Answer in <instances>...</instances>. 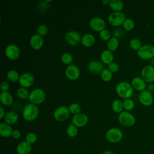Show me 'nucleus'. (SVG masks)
Returning <instances> with one entry per match:
<instances>
[{
  "instance_id": "obj_48",
  "label": "nucleus",
  "mask_w": 154,
  "mask_h": 154,
  "mask_svg": "<svg viewBox=\"0 0 154 154\" xmlns=\"http://www.w3.org/2000/svg\"><path fill=\"white\" fill-rule=\"evenodd\" d=\"M102 154H114V153L113 152L109 151V150H106V151L103 152Z\"/></svg>"
},
{
  "instance_id": "obj_49",
  "label": "nucleus",
  "mask_w": 154,
  "mask_h": 154,
  "mask_svg": "<svg viewBox=\"0 0 154 154\" xmlns=\"http://www.w3.org/2000/svg\"><path fill=\"white\" fill-rule=\"evenodd\" d=\"M46 1L48 2V3H49V2H51L52 1L51 0H46Z\"/></svg>"
},
{
  "instance_id": "obj_25",
  "label": "nucleus",
  "mask_w": 154,
  "mask_h": 154,
  "mask_svg": "<svg viewBox=\"0 0 154 154\" xmlns=\"http://www.w3.org/2000/svg\"><path fill=\"white\" fill-rule=\"evenodd\" d=\"M81 42L85 47H90L94 45L95 37L91 34H85L82 37Z\"/></svg>"
},
{
  "instance_id": "obj_41",
  "label": "nucleus",
  "mask_w": 154,
  "mask_h": 154,
  "mask_svg": "<svg viewBox=\"0 0 154 154\" xmlns=\"http://www.w3.org/2000/svg\"><path fill=\"white\" fill-rule=\"evenodd\" d=\"M38 7L40 11H41L42 12H45V11H46L49 8V4L46 1H41L38 4Z\"/></svg>"
},
{
  "instance_id": "obj_14",
  "label": "nucleus",
  "mask_w": 154,
  "mask_h": 154,
  "mask_svg": "<svg viewBox=\"0 0 154 154\" xmlns=\"http://www.w3.org/2000/svg\"><path fill=\"white\" fill-rule=\"evenodd\" d=\"M66 77L70 80H76L80 76V70L78 66L75 64L67 66L65 70Z\"/></svg>"
},
{
  "instance_id": "obj_24",
  "label": "nucleus",
  "mask_w": 154,
  "mask_h": 154,
  "mask_svg": "<svg viewBox=\"0 0 154 154\" xmlns=\"http://www.w3.org/2000/svg\"><path fill=\"white\" fill-rule=\"evenodd\" d=\"M19 119V115L17 112L13 111L8 112L4 117L5 122L8 125H13L16 123Z\"/></svg>"
},
{
  "instance_id": "obj_33",
  "label": "nucleus",
  "mask_w": 154,
  "mask_h": 154,
  "mask_svg": "<svg viewBox=\"0 0 154 154\" xmlns=\"http://www.w3.org/2000/svg\"><path fill=\"white\" fill-rule=\"evenodd\" d=\"M61 60L64 64L69 66L72 64V63L73 61V57L70 53L65 52L61 55Z\"/></svg>"
},
{
  "instance_id": "obj_9",
  "label": "nucleus",
  "mask_w": 154,
  "mask_h": 154,
  "mask_svg": "<svg viewBox=\"0 0 154 154\" xmlns=\"http://www.w3.org/2000/svg\"><path fill=\"white\" fill-rule=\"evenodd\" d=\"M89 26L91 29L95 31L100 32L105 29L106 23L103 18L100 17H94L90 19Z\"/></svg>"
},
{
  "instance_id": "obj_29",
  "label": "nucleus",
  "mask_w": 154,
  "mask_h": 154,
  "mask_svg": "<svg viewBox=\"0 0 154 154\" xmlns=\"http://www.w3.org/2000/svg\"><path fill=\"white\" fill-rule=\"evenodd\" d=\"M7 77L10 81L14 82L19 81L20 76L19 75V73L16 70H10L7 73Z\"/></svg>"
},
{
  "instance_id": "obj_35",
  "label": "nucleus",
  "mask_w": 154,
  "mask_h": 154,
  "mask_svg": "<svg viewBox=\"0 0 154 154\" xmlns=\"http://www.w3.org/2000/svg\"><path fill=\"white\" fill-rule=\"evenodd\" d=\"M129 45L134 50H138L142 46L140 40L136 38H133L130 40Z\"/></svg>"
},
{
  "instance_id": "obj_31",
  "label": "nucleus",
  "mask_w": 154,
  "mask_h": 154,
  "mask_svg": "<svg viewBox=\"0 0 154 154\" xmlns=\"http://www.w3.org/2000/svg\"><path fill=\"white\" fill-rule=\"evenodd\" d=\"M100 77L105 82L109 81L112 79V73L108 69H104L100 73Z\"/></svg>"
},
{
  "instance_id": "obj_43",
  "label": "nucleus",
  "mask_w": 154,
  "mask_h": 154,
  "mask_svg": "<svg viewBox=\"0 0 154 154\" xmlns=\"http://www.w3.org/2000/svg\"><path fill=\"white\" fill-rule=\"evenodd\" d=\"M10 88V84L8 82L3 81L1 83L0 89L2 91H7Z\"/></svg>"
},
{
  "instance_id": "obj_39",
  "label": "nucleus",
  "mask_w": 154,
  "mask_h": 154,
  "mask_svg": "<svg viewBox=\"0 0 154 154\" xmlns=\"http://www.w3.org/2000/svg\"><path fill=\"white\" fill-rule=\"evenodd\" d=\"M99 37L103 40H109L111 38V32L107 29H104L99 32Z\"/></svg>"
},
{
  "instance_id": "obj_17",
  "label": "nucleus",
  "mask_w": 154,
  "mask_h": 154,
  "mask_svg": "<svg viewBox=\"0 0 154 154\" xmlns=\"http://www.w3.org/2000/svg\"><path fill=\"white\" fill-rule=\"evenodd\" d=\"M29 45L34 50L40 49L43 45V38L38 34L32 35L29 39Z\"/></svg>"
},
{
  "instance_id": "obj_6",
  "label": "nucleus",
  "mask_w": 154,
  "mask_h": 154,
  "mask_svg": "<svg viewBox=\"0 0 154 154\" xmlns=\"http://www.w3.org/2000/svg\"><path fill=\"white\" fill-rule=\"evenodd\" d=\"M118 120L121 125L126 127L132 126L135 123L134 116L127 111L121 112L118 116Z\"/></svg>"
},
{
  "instance_id": "obj_16",
  "label": "nucleus",
  "mask_w": 154,
  "mask_h": 154,
  "mask_svg": "<svg viewBox=\"0 0 154 154\" xmlns=\"http://www.w3.org/2000/svg\"><path fill=\"white\" fill-rule=\"evenodd\" d=\"M88 70L94 74L100 73L105 69L103 63L97 60L90 61L87 66Z\"/></svg>"
},
{
  "instance_id": "obj_20",
  "label": "nucleus",
  "mask_w": 154,
  "mask_h": 154,
  "mask_svg": "<svg viewBox=\"0 0 154 154\" xmlns=\"http://www.w3.org/2000/svg\"><path fill=\"white\" fill-rule=\"evenodd\" d=\"M132 87L138 91H144L146 87V81L141 78L140 77H135L132 80L131 84Z\"/></svg>"
},
{
  "instance_id": "obj_1",
  "label": "nucleus",
  "mask_w": 154,
  "mask_h": 154,
  "mask_svg": "<svg viewBox=\"0 0 154 154\" xmlns=\"http://www.w3.org/2000/svg\"><path fill=\"white\" fill-rule=\"evenodd\" d=\"M39 114L38 107L32 103L26 105L22 111L23 118L28 122H32L36 119Z\"/></svg>"
},
{
  "instance_id": "obj_36",
  "label": "nucleus",
  "mask_w": 154,
  "mask_h": 154,
  "mask_svg": "<svg viewBox=\"0 0 154 154\" xmlns=\"http://www.w3.org/2000/svg\"><path fill=\"white\" fill-rule=\"evenodd\" d=\"M123 28L127 31L132 30L134 27V22L130 18H126L123 24Z\"/></svg>"
},
{
  "instance_id": "obj_46",
  "label": "nucleus",
  "mask_w": 154,
  "mask_h": 154,
  "mask_svg": "<svg viewBox=\"0 0 154 154\" xmlns=\"http://www.w3.org/2000/svg\"><path fill=\"white\" fill-rule=\"evenodd\" d=\"M147 88H148V91H153L154 90V85L152 84L149 85L147 87Z\"/></svg>"
},
{
  "instance_id": "obj_19",
  "label": "nucleus",
  "mask_w": 154,
  "mask_h": 154,
  "mask_svg": "<svg viewBox=\"0 0 154 154\" xmlns=\"http://www.w3.org/2000/svg\"><path fill=\"white\" fill-rule=\"evenodd\" d=\"M32 149L31 144L26 141L19 143L16 147L17 154H29Z\"/></svg>"
},
{
  "instance_id": "obj_4",
  "label": "nucleus",
  "mask_w": 154,
  "mask_h": 154,
  "mask_svg": "<svg viewBox=\"0 0 154 154\" xmlns=\"http://www.w3.org/2000/svg\"><path fill=\"white\" fill-rule=\"evenodd\" d=\"M105 137L109 143H117L122 140L123 138V132L119 128H112L106 131Z\"/></svg>"
},
{
  "instance_id": "obj_26",
  "label": "nucleus",
  "mask_w": 154,
  "mask_h": 154,
  "mask_svg": "<svg viewBox=\"0 0 154 154\" xmlns=\"http://www.w3.org/2000/svg\"><path fill=\"white\" fill-rule=\"evenodd\" d=\"M109 7L115 12H120L123 8V2L121 0H110Z\"/></svg>"
},
{
  "instance_id": "obj_44",
  "label": "nucleus",
  "mask_w": 154,
  "mask_h": 154,
  "mask_svg": "<svg viewBox=\"0 0 154 154\" xmlns=\"http://www.w3.org/2000/svg\"><path fill=\"white\" fill-rule=\"evenodd\" d=\"M11 137L14 139H19L21 137V132L17 129L13 130L11 134Z\"/></svg>"
},
{
  "instance_id": "obj_11",
  "label": "nucleus",
  "mask_w": 154,
  "mask_h": 154,
  "mask_svg": "<svg viewBox=\"0 0 154 154\" xmlns=\"http://www.w3.org/2000/svg\"><path fill=\"white\" fill-rule=\"evenodd\" d=\"M81 36L76 31H69L65 35V40L70 45L75 46L81 41Z\"/></svg>"
},
{
  "instance_id": "obj_38",
  "label": "nucleus",
  "mask_w": 154,
  "mask_h": 154,
  "mask_svg": "<svg viewBox=\"0 0 154 154\" xmlns=\"http://www.w3.org/2000/svg\"><path fill=\"white\" fill-rule=\"evenodd\" d=\"M37 135L35 133L32 132L28 133L25 137L26 141L31 144L34 143L37 141Z\"/></svg>"
},
{
  "instance_id": "obj_23",
  "label": "nucleus",
  "mask_w": 154,
  "mask_h": 154,
  "mask_svg": "<svg viewBox=\"0 0 154 154\" xmlns=\"http://www.w3.org/2000/svg\"><path fill=\"white\" fill-rule=\"evenodd\" d=\"M13 131L11 126L5 122L0 124V134L2 137L7 138L11 136Z\"/></svg>"
},
{
  "instance_id": "obj_22",
  "label": "nucleus",
  "mask_w": 154,
  "mask_h": 154,
  "mask_svg": "<svg viewBox=\"0 0 154 154\" xmlns=\"http://www.w3.org/2000/svg\"><path fill=\"white\" fill-rule=\"evenodd\" d=\"M0 100L3 105L5 106H10L13 102V97L11 94L9 92L1 91L0 93Z\"/></svg>"
},
{
  "instance_id": "obj_30",
  "label": "nucleus",
  "mask_w": 154,
  "mask_h": 154,
  "mask_svg": "<svg viewBox=\"0 0 154 154\" xmlns=\"http://www.w3.org/2000/svg\"><path fill=\"white\" fill-rule=\"evenodd\" d=\"M16 94L18 97L22 99H28L29 97V92L28 90L26 88L24 87H19L17 88V91H16Z\"/></svg>"
},
{
  "instance_id": "obj_27",
  "label": "nucleus",
  "mask_w": 154,
  "mask_h": 154,
  "mask_svg": "<svg viewBox=\"0 0 154 154\" xmlns=\"http://www.w3.org/2000/svg\"><path fill=\"white\" fill-rule=\"evenodd\" d=\"M119 45V40L116 37H112L109 38V40L108 41L107 43V48L110 51L112 52L116 51Z\"/></svg>"
},
{
  "instance_id": "obj_45",
  "label": "nucleus",
  "mask_w": 154,
  "mask_h": 154,
  "mask_svg": "<svg viewBox=\"0 0 154 154\" xmlns=\"http://www.w3.org/2000/svg\"><path fill=\"white\" fill-rule=\"evenodd\" d=\"M0 112H1V113H0V119H2L3 118H4L5 115V114L4 109V108H3V107L2 106H0Z\"/></svg>"
},
{
  "instance_id": "obj_42",
  "label": "nucleus",
  "mask_w": 154,
  "mask_h": 154,
  "mask_svg": "<svg viewBox=\"0 0 154 154\" xmlns=\"http://www.w3.org/2000/svg\"><path fill=\"white\" fill-rule=\"evenodd\" d=\"M112 73H116L117 72L119 69V64L116 62H112L109 64H108V68Z\"/></svg>"
},
{
  "instance_id": "obj_5",
  "label": "nucleus",
  "mask_w": 154,
  "mask_h": 154,
  "mask_svg": "<svg viewBox=\"0 0 154 154\" xmlns=\"http://www.w3.org/2000/svg\"><path fill=\"white\" fill-rule=\"evenodd\" d=\"M126 17L125 14L122 12H112L108 16V20L110 25L114 26H119L123 24Z\"/></svg>"
},
{
  "instance_id": "obj_13",
  "label": "nucleus",
  "mask_w": 154,
  "mask_h": 154,
  "mask_svg": "<svg viewBox=\"0 0 154 154\" xmlns=\"http://www.w3.org/2000/svg\"><path fill=\"white\" fill-rule=\"evenodd\" d=\"M142 78L147 82L154 81V67L150 65L144 66L141 72Z\"/></svg>"
},
{
  "instance_id": "obj_10",
  "label": "nucleus",
  "mask_w": 154,
  "mask_h": 154,
  "mask_svg": "<svg viewBox=\"0 0 154 154\" xmlns=\"http://www.w3.org/2000/svg\"><path fill=\"white\" fill-rule=\"evenodd\" d=\"M5 54L10 60H14L19 58L20 51L17 46L14 44H10L6 46L5 49Z\"/></svg>"
},
{
  "instance_id": "obj_40",
  "label": "nucleus",
  "mask_w": 154,
  "mask_h": 154,
  "mask_svg": "<svg viewBox=\"0 0 154 154\" xmlns=\"http://www.w3.org/2000/svg\"><path fill=\"white\" fill-rule=\"evenodd\" d=\"M48 31H49L48 27L45 24L40 25L37 27V34H38L39 35H40L42 36L45 35L48 32Z\"/></svg>"
},
{
  "instance_id": "obj_15",
  "label": "nucleus",
  "mask_w": 154,
  "mask_h": 154,
  "mask_svg": "<svg viewBox=\"0 0 154 154\" xmlns=\"http://www.w3.org/2000/svg\"><path fill=\"white\" fill-rule=\"evenodd\" d=\"M88 121V116L82 112L75 114L73 116L72 119V124L76 126L77 128H81L87 125Z\"/></svg>"
},
{
  "instance_id": "obj_7",
  "label": "nucleus",
  "mask_w": 154,
  "mask_h": 154,
  "mask_svg": "<svg viewBox=\"0 0 154 154\" xmlns=\"http://www.w3.org/2000/svg\"><path fill=\"white\" fill-rule=\"evenodd\" d=\"M70 111L66 106H60L54 112V117L59 122L65 121L70 116Z\"/></svg>"
},
{
  "instance_id": "obj_28",
  "label": "nucleus",
  "mask_w": 154,
  "mask_h": 154,
  "mask_svg": "<svg viewBox=\"0 0 154 154\" xmlns=\"http://www.w3.org/2000/svg\"><path fill=\"white\" fill-rule=\"evenodd\" d=\"M111 108L114 112L120 113L123 111V109L124 108L123 103L121 100L119 99L114 100L111 103Z\"/></svg>"
},
{
  "instance_id": "obj_3",
  "label": "nucleus",
  "mask_w": 154,
  "mask_h": 154,
  "mask_svg": "<svg viewBox=\"0 0 154 154\" xmlns=\"http://www.w3.org/2000/svg\"><path fill=\"white\" fill-rule=\"evenodd\" d=\"M46 98L45 91L40 88H36L32 90L29 94L28 99L31 103L35 105L40 104L44 102Z\"/></svg>"
},
{
  "instance_id": "obj_2",
  "label": "nucleus",
  "mask_w": 154,
  "mask_h": 154,
  "mask_svg": "<svg viewBox=\"0 0 154 154\" xmlns=\"http://www.w3.org/2000/svg\"><path fill=\"white\" fill-rule=\"evenodd\" d=\"M116 91L119 96L127 99L132 96L133 94V87L129 82L122 81L116 85Z\"/></svg>"
},
{
  "instance_id": "obj_8",
  "label": "nucleus",
  "mask_w": 154,
  "mask_h": 154,
  "mask_svg": "<svg viewBox=\"0 0 154 154\" xmlns=\"http://www.w3.org/2000/svg\"><path fill=\"white\" fill-rule=\"evenodd\" d=\"M137 54L142 59H150L154 57V46L150 45H143L138 50Z\"/></svg>"
},
{
  "instance_id": "obj_32",
  "label": "nucleus",
  "mask_w": 154,
  "mask_h": 154,
  "mask_svg": "<svg viewBox=\"0 0 154 154\" xmlns=\"http://www.w3.org/2000/svg\"><path fill=\"white\" fill-rule=\"evenodd\" d=\"M67 134L70 137H75L78 134V129L76 126L73 124H70L68 126L66 130Z\"/></svg>"
},
{
  "instance_id": "obj_18",
  "label": "nucleus",
  "mask_w": 154,
  "mask_h": 154,
  "mask_svg": "<svg viewBox=\"0 0 154 154\" xmlns=\"http://www.w3.org/2000/svg\"><path fill=\"white\" fill-rule=\"evenodd\" d=\"M140 102L145 106H150L153 102V96L150 91L144 90L139 95Z\"/></svg>"
},
{
  "instance_id": "obj_21",
  "label": "nucleus",
  "mask_w": 154,
  "mask_h": 154,
  "mask_svg": "<svg viewBox=\"0 0 154 154\" xmlns=\"http://www.w3.org/2000/svg\"><path fill=\"white\" fill-rule=\"evenodd\" d=\"M114 58V55L112 52L108 49H105L100 54L101 61L105 64H109L112 62Z\"/></svg>"
},
{
  "instance_id": "obj_47",
  "label": "nucleus",
  "mask_w": 154,
  "mask_h": 154,
  "mask_svg": "<svg viewBox=\"0 0 154 154\" xmlns=\"http://www.w3.org/2000/svg\"><path fill=\"white\" fill-rule=\"evenodd\" d=\"M109 1H110L109 0H102V3L104 5H109Z\"/></svg>"
},
{
  "instance_id": "obj_37",
  "label": "nucleus",
  "mask_w": 154,
  "mask_h": 154,
  "mask_svg": "<svg viewBox=\"0 0 154 154\" xmlns=\"http://www.w3.org/2000/svg\"><path fill=\"white\" fill-rule=\"evenodd\" d=\"M123 108L126 111H130L132 109L135 105L134 101L131 99H125L123 102Z\"/></svg>"
},
{
  "instance_id": "obj_12",
  "label": "nucleus",
  "mask_w": 154,
  "mask_h": 154,
  "mask_svg": "<svg viewBox=\"0 0 154 154\" xmlns=\"http://www.w3.org/2000/svg\"><path fill=\"white\" fill-rule=\"evenodd\" d=\"M18 81L22 87L26 88L31 87L34 84V77L32 73L29 72H25L20 76Z\"/></svg>"
},
{
  "instance_id": "obj_34",
  "label": "nucleus",
  "mask_w": 154,
  "mask_h": 154,
  "mask_svg": "<svg viewBox=\"0 0 154 154\" xmlns=\"http://www.w3.org/2000/svg\"><path fill=\"white\" fill-rule=\"evenodd\" d=\"M69 109L70 111V112L72 114H73L74 115L79 114L81 112V107L80 106V105H79L77 103H71L69 106Z\"/></svg>"
}]
</instances>
